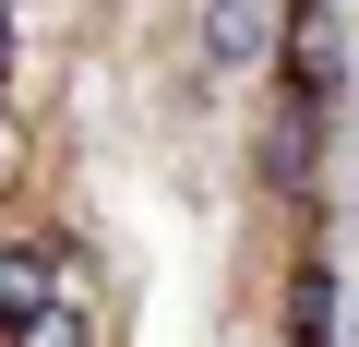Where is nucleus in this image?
Returning <instances> with one entry per match:
<instances>
[{"instance_id": "f257e3e1", "label": "nucleus", "mask_w": 359, "mask_h": 347, "mask_svg": "<svg viewBox=\"0 0 359 347\" xmlns=\"http://www.w3.org/2000/svg\"><path fill=\"white\" fill-rule=\"evenodd\" d=\"M323 108H335V96H299V84L276 96V132H264V180H276V192L323 168Z\"/></svg>"}, {"instance_id": "f03ea898", "label": "nucleus", "mask_w": 359, "mask_h": 347, "mask_svg": "<svg viewBox=\"0 0 359 347\" xmlns=\"http://www.w3.org/2000/svg\"><path fill=\"white\" fill-rule=\"evenodd\" d=\"M264 36H276V0H204V48L216 60H264Z\"/></svg>"}, {"instance_id": "7ed1b4c3", "label": "nucleus", "mask_w": 359, "mask_h": 347, "mask_svg": "<svg viewBox=\"0 0 359 347\" xmlns=\"http://www.w3.org/2000/svg\"><path fill=\"white\" fill-rule=\"evenodd\" d=\"M0 311H13V323L48 311V264H36V252H0Z\"/></svg>"}, {"instance_id": "20e7f679", "label": "nucleus", "mask_w": 359, "mask_h": 347, "mask_svg": "<svg viewBox=\"0 0 359 347\" xmlns=\"http://www.w3.org/2000/svg\"><path fill=\"white\" fill-rule=\"evenodd\" d=\"M13 347H84V311H72V299H48V311H25V323H13Z\"/></svg>"}]
</instances>
